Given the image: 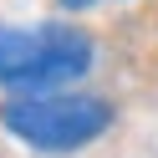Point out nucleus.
I'll return each mask as SVG.
<instances>
[{
	"instance_id": "nucleus-1",
	"label": "nucleus",
	"mask_w": 158,
	"mask_h": 158,
	"mask_svg": "<svg viewBox=\"0 0 158 158\" xmlns=\"http://www.w3.org/2000/svg\"><path fill=\"white\" fill-rule=\"evenodd\" d=\"M92 72V36L77 26H0V87L10 97L66 92Z\"/></svg>"
},
{
	"instance_id": "nucleus-2",
	"label": "nucleus",
	"mask_w": 158,
	"mask_h": 158,
	"mask_svg": "<svg viewBox=\"0 0 158 158\" xmlns=\"http://www.w3.org/2000/svg\"><path fill=\"white\" fill-rule=\"evenodd\" d=\"M0 123L10 138L41 153H72L112 127V107L87 92H41V97H5Z\"/></svg>"
},
{
	"instance_id": "nucleus-3",
	"label": "nucleus",
	"mask_w": 158,
	"mask_h": 158,
	"mask_svg": "<svg viewBox=\"0 0 158 158\" xmlns=\"http://www.w3.org/2000/svg\"><path fill=\"white\" fill-rule=\"evenodd\" d=\"M56 5H61V10H92L97 0H56Z\"/></svg>"
}]
</instances>
